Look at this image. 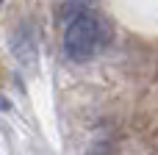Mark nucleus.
Instances as JSON below:
<instances>
[{
    "label": "nucleus",
    "instance_id": "7ed1b4c3",
    "mask_svg": "<svg viewBox=\"0 0 158 155\" xmlns=\"http://www.w3.org/2000/svg\"><path fill=\"white\" fill-rule=\"evenodd\" d=\"M0 6H3V0H0Z\"/></svg>",
    "mask_w": 158,
    "mask_h": 155
},
{
    "label": "nucleus",
    "instance_id": "f257e3e1",
    "mask_svg": "<svg viewBox=\"0 0 158 155\" xmlns=\"http://www.w3.org/2000/svg\"><path fill=\"white\" fill-rule=\"evenodd\" d=\"M106 42V22L92 11H78L64 31V53L72 61H89Z\"/></svg>",
    "mask_w": 158,
    "mask_h": 155
},
{
    "label": "nucleus",
    "instance_id": "f03ea898",
    "mask_svg": "<svg viewBox=\"0 0 158 155\" xmlns=\"http://www.w3.org/2000/svg\"><path fill=\"white\" fill-rule=\"evenodd\" d=\"M11 53H14V58H17L22 67H33V64H36L39 47H36V39H33V33H31L28 25H19V28L11 33Z\"/></svg>",
    "mask_w": 158,
    "mask_h": 155
}]
</instances>
